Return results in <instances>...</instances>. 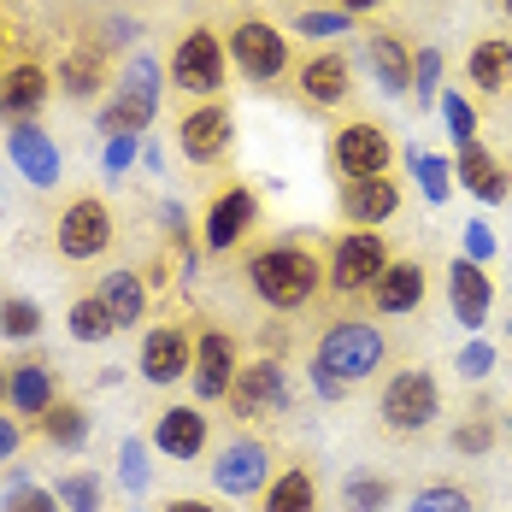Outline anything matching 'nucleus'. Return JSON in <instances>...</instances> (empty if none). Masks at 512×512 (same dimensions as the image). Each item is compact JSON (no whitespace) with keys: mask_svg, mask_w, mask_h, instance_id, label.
Returning a JSON list of instances; mask_svg holds the SVG:
<instances>
[{"mask_svg":"<svg viewBox=\"0 0 512 512\" xmlns=\"http://www.w3.org/2000/svg\"><path fill=\"white\" fill-rule=\"evenodd\" d=\"M389 359H395L389 324H377L371 312H342V318H330V330L312 342L307 371H312V389H318L324 401H342L348 389L371 383L377 371H389Z\"/></svg>","mask_w":512,"mask_h":512,"instance_id":"f257e3e1","label":"nucleus"},{"mask_svg":"<svg viewBox=\"0 0 512 512\" xmlns=\"http://www.w3.org/2000/svg\"><path fill=\"white\" fill-rule=\"evenodd\" d=\"M242 277H248V295L259 307L289 318V312H307L324 295V254L312 242H301V236H277V242L248 248Z\"/></svg>","mask_w":512,"mask_h":512,"instance_id":"f03ea898","label":"nucleus"},{"mask_svg":"<svg viewBox=\"0 0 512 512\" xmlns=\"http://www.w3.org/2000/svg\"><path fill=\"white\" fill-rule=\"evenodd\" d=\"M389 265H395V242L383 230H342L324 248V289L336 307H359V301H371V289Z\"/></svg>","mask_w":512,"mask_h":512,"instance_id":"7ed1b4c3","label":"nucleus"},{"mask_svg":"<svg viewBox=\"0 0 512 512\" xmlns=\"http://www.w3.org/2000/svg\"><path fill=\"white\" fill-rule=\"evenodd\" d=\"M224 53H230V65L242 71V83H254V89H277V83L295 77V42L283 36V24H271V18H259V12L230 18Z\"/></svg>","mask_w":512,"mask_h":512,"instance_id":"20e7f679","label":"nucleus"},{"mask_svg":"<svg viewBox=\"0 0 512 512\" xmlns=\"http://www.w3.org/2000/svg\"><path fill=\"white\" fill-rule=\"evenodd\" d=\"M436 418H442V383H436V371H430V365H401V371H389V383H383V395H377V430L395 436V442H412V436H424Z\"/></svg>","mask_w":512,"mask_h":512,"instance_id":"39448f33","label":"nucleus"},{"mask_svg":"<svg viewBox=\"0 0 512 512\" xmlns=\"http://www.w3.org/2000/svg\"><path fill=\"white\" fill-rule=\"evenodd\" d=\"M165 77H171V89H183V95H195V101H218L224 83H230L224 30H212V24H189V30H177L171 59H165Z\"/></svg>","mask_w":512,"mask_h":512,"instance_id":"423d86ee","label":"nucleus"},{"mask_svg":"<svg viewBox=\"0 0 512 512\" xmlns=\"http://www.w3.org/2000/svg\"><path fill=\"white\" fill-rule=\"evenodd\" d=\"M112 242H118V218H112L106 195H71V201L59 206V218H53V254L65 259V265H95V259L112 254Z\"/></svg>","mask_w":512,"mask_h":512,"instance_id":"0eeeda50","label":"nucleus"},{"mask_svg":"<svg viewBox=\"0 0 512 512\" xmlns=\"http://www.w3.org/2000/svg\"><path fill=\"white\" fill-rule=\"evenodd\" d=\"M212 489L224 495V501H259L265 495V483L277 477V448L254 436V430H236L218 454H212Z\"/></svg>","mask_w":512,"mask_h":512,"instance_id":"6e6552de","label":"nucleus"},{"mask_svg":"<svg viewBox=\"0 0 512 512\" xmlns=\"http://www.w3.org/2000/svg\"><path fill=\"white\" fill-rule=\"evenodd\" d=\"M171 142H177L183 165L212 171V165H224V159L236 154V112H230L224 101H195L189 112H177Z\"/></svg>","mask_w":512,"mask_h":512,"instance_id":"1a4fd4ad","label":"nucleus"},{"mask_svg":"<svg viewBox=\"0 0 512 512\" xmlns=\"http://www.w3.org/2000/svg\"><path fill=\"white\" fill-rule=\"evenodd\" d=\"M330 171H336L342 183L389 177V171H395V136H389V124H377V118H348V124H336V136H330Z\"/></svg>","mask_w":512,"mask_h":512,"instance_id":"9d476101","label":"nucleus"},{"mask_svg":"<svg viewBox=\"0 0 512 512\" xmlns=\"http://www.w3.org/2000/svg\"><path fill=\"white\" fill-rule=\"evenodd\" d=\"M159 112V65L148 53H136L130 59V71H124V83L112 89V101L101 106V136H148V124H154Z\"/></svg>","mask_w":512,"mask_h":512,"instance_id":"9b49d317","label":"nucleus"},{"mask_svg":"<svg viewBox=\"0 0 512 512\" xmlns=\"http://www.w3.org/2000/svg\"><path fill=\"white\" fill-rule=\"evenodd\" d=\"M295 101L307 112H342L354 101V59L342 48H318L307 59H295V77H289Z\"/></svg>","mask_w":512,"mask_h":512,"instance_id":"f8f14e48","label":"nucleus"},{"mask_svg":"<svg viewBox=\"0 0 512 512\" xmlns=\"http://www.w3.org/2000/svg\"><path fill=\"white\" fill-rule=\"evenodd\" d=\"M224 407L236 424H259V418H277L289 407V371H283V354H265V359H248L224 395Z\"/></svg>","mask_w":512,"mask_h":512,"instance_id":"ddd939ff","label":"nucleus"},{"mask_svg":"<svg viewBox=\"0 0 512 512\" xmlns=\"http://www.w3.org/2000/svg\"><path fill=\"white\" fill-rule=\"evenodd\" d=\"M254 230H259V195L248 183H224V189L206 195V212H201V248L206 254H230Z\"/></svg>","mask_w":512,"mask_h":512,"instance_id":"4468645a","label":"nucleus"},{"mask_svg":"<svg viewBox=\"0 0 512 512\" xmlns=\"http://www.w3.org/2000/svg\"><path fill=\"white\" fill-rule=\"evenodd\" d=\"M242 365H248V359H242L236 330H224V324H195V371H189V383H195V401H201V407H212V401L230 395V383H236Z\"/></svg>","mask_w":512,"mask_h":512,"instance_id":"2eb2a0df","label":"nucleus"},{"mask_svg":"<svg viewBox=\"0 0 512 512\" xmlns=\"http://www.w3.org/2000/svg\"><path fill=\"white\" fill-rule=\"evenodd\" d=\"M53 95H59V89H53V71L42 59L18 53V59L0 65V124H6V130H12V124H42V112H48Z\"/></svg>","mask_w":512,"mask_h":512,"instance_id":"dca6fc26","label":"nucleus"},{"mask_svg":"<svg viewBox=\"0 0 512 512\" xmlns=\"http://www.w3.org/2000/svg\"><path fill=\"white\" fill-rule=\"evenodd\" d=\"M189 371H195V324H183V318L154 324V330L142 336V377H148L154 389H171V383H183Z\"/></svg>","mask_w":512,"mask_h":512,"instance_id":"f3484780","label":"nucleus"},{"mask_svg":"<svg viewBox=\"0 0 512 512\" xmlns=\"http://www.w3.org/2000/svg\"><path fill=\"white\" fill-rule=\"evenodd\" d=\"M424 301H430V265H424V254L418 259L395 254V265L377 277L365 312H371V318H407V312H424Z\"/></svg>","mask_w":512,"mask_h":512,"instance_id":"a211bd4d","label":"nucleus"},{"mask_svg":"<svg viewBox=\"0 0 512 512\" xmlns=\"http://www.w3.org/2000/svg\"><path fill=\"white\" fill-rule=\"evenodd\" d=\"M359 53H365V65H371V83L383 89V95H412V42L401 30H389V24H365V36H359Z\"/></svg>","mask_w":512,"mask_h":512,"instance_id":"6ab92c4d","label":"nucleus"},{"mask_svg":"<svg viewBox=\"0 0 512 512\" xmlns=\"http://www.w3.org/2000/svg\"><path fill=\"white\" fill-rule=\"evenodd\" d=\"M401 177L389 171V177H359V183H342V195H336V212H342V224L348 230H383L395 212H401Z\"/></svg>","mask_w":512,"mask_h":512,"instance_id":"aec40b11","label":"nucleus"},{"mask_svg":"<svg viewBox=\"0 0 512 512\" xmlns=\"http://www.w3.org/2000/svg\"><path fill=\"white\" fill-rule=\"evenodd\" d=\"M206 442H212V418H206L201 401H189V407H183V401L159 407V418H154V448L165 454V460H177V465L201 460Z\"/></svg>","mask_w":512,"mask_h":512,"instance_id":"412c9836","label":"nucleus"},{"mask_svg":"<svg viewBox=\"0 0 512 512\" xmlns=\"http://www.w3.org/2000/svg\"><path fill=\"white\" fill-rule=\"evenodd\" d=\"M65 401V389H59V371H53V359L30 354L18 359V365H6V407L18 412V418H42L48 407H59Z\"/></svg>","mask_w":512,"mask_h":512,"instance_id":"4be33fe9","label":"nucleus"},{"mask_svg":"<svg viewBox=\"0 0 512 512\" xmlns=\"http://www.w3.org/2000/svg\"><path fill=\"white\" fill-rule=\"evenodd\" d=\"M6 159L18 165V177H24L30 189H59V177H65L59 142H53L42 124H12V130H6Z\"/></svg>","mask_w":512,"mask_h":512,"instance_id":"5701e85b","label":"nucleus"},{"mask_svg":"<svg viewBox=\"0 0 512 512\" xmlns=\"http://www.w3.org/2000/svg\"><path fill=\"white\" fill-rule=\"evenodd\" d=\"M106 83H112V53H106V42H71L65 59H59V71H53V89L65 101H95Z\"/></svg>","mask_w":512,"mask_h":512,"instance_id":"b1692460","label":"nucleus"},{"mask_svg":"<svg viewBox=\"0 0 512 512\" xmlns=\"http://www.w3.org/2000/svg\"><path fill=\"white\" fill-rule=\"evenodd\" d=\"M489 307H495V277L477 265V259H454L448 265V312L460 318L465 330H483L489 324Z\"/></svg>","mask_w":512,"mask_h":512,"instance_id":"393cba45","label":"nucleus"},{"mask_svg":"<svg viewBox=\"0 0 512 512\" xmlns=\"http://www.w3.org/2000/svg\"><path fill=\"white\" fill-rule=\"evenodd\" d=\"M454 183H465V195H477L483 206H501L512 195V171L489 154L483 142H465V148H454Z\"/></svg>","mask_w":512,"mask_h":512,"instance_id":"a878e982","label":"nucleus"},{"mask_svg":"<svg viewBox=\"0 0 512 512\" xmlns=\"http://www.w3.org/2000/svg\"><path fill=\"white\" fill-rule=\"evenodd\" d=\"M95 295H101V307L112 312V324H118V330H136V324L148 318V277H142L136 265L106 271L101 283H95Z\"/></svg>","mask_w":512,"mask_h":512,"instance_id":"bb28decb","label":"nucleus"},{"mask_svg":"<svg viewBox=\"0 0 512 512\" xmlns=\"http://www.w3.org/2000/svg\"><path fill=\"white\" fill-rule=\"evenodd\" d=\"M465 83L477 95H507L512 89V36H477L465 53Z\"/></svg>","mask_w":512,"mask_h":512,"instance_id":"cd10ccee","label":"nucleus"},{"mask_svg":"<svg viewBox=\"0 0 512 512\" xmlns=\"http://www.w3.org/2000/svg\"><path fill=\"white\" fill-rule=\"evenodd\" d=\"M259 512H318V471L307 460H283L259 495Z\"/></svg>","mask_w":512,"mask_h":512,"instance_id":"c85d7f7f","label":"nucleus"},{"mask_svg":"<svg viewBox=\"0 0 512 512\" xmlns=\"http://www.w3.org/2000/svg\"><path fill=\"white\" fill-rule=\"evenodd\" d=\"M48 448H59V454H77L83 442H89V430H95V418H89V407H77V401H59V407H48L36 424H30Z\"/></svg>","mask_w":512,"mask_h":512,"instance_id":"c756f323","label":"nucleus"},{"mask_svg":"<svg viewBox=\"0 0 512 512\" xmlns=\"http://www.w3.org/2000/svg\"><path fill=\"white\" fill-rule=\"evenodd\" d=\"M65 330H71L77 342H95V348L118 336V324H112V312L101 307V295H77L71 312H65Z\"/></svg>","mask_w":512,"mask_h":512,"instance_id":"7c9ffc66","label":"nucleus"},{"mask_svg":"<svg viewBox=\"0 0 512 512\" xmlns=\"http://www.w3.org/2000/svg\"><path fill=\"white\" fill-rule=\"evenodd\" d=\"M0 336H6V342H36V336H42V301H30V295H0Z\"/></svg>","mask_w":512,"mask_h":512,"instance_id":"2f4dec72","label":"nucleus"},{"mask_svg":"<svg viewBox=\"0 0 512 512\" xmlns=\"http://www.w3.org/2000/svg\"><path fill=\"white\" fill-rule=\"evenodd\" d=\"M53 495H59L65 512H101L106 507V483L95 471H65V477L53 483Z\"/></svg>","mask_w":512,"mask_h":512,"instance_id":"473e14b6","label":"nucleus"},{"mask_svg":"<svg viewBox=\"0 0 512 512\" xmlns=\"http://www.w3.org/2000/svg\"><path fill=\"white\" fill-rule=\"evenodd\" d=\"M389 501H395V483H389V477L354 471V477L342 483V507H348V512H383Z\"/></svg>","mask_w":512,"mask_h":512,"instance_id":"72a5a7b5","label":"nucleus"},{"mask_svg":"<svg viewBox=\"0 0 512 512\" xmlns=\"http://www.w3.org/2000/svg\"><path fill=\"white\" fill-rule=\"evenodd\" d=\"M495 436H501L495 418H489V412H471V418H460V424L448 430V448H454V454H471V460H483V454L495 448Z\"/></svg>","mask_w":512,"mask_h":512,"instance_id":"f704fd0d","label":"nucleus"},{"mask_svg":"<svg viewBox=\"0 0 512 512\" xmlns=\"http://www.w3.org/2000/svg\"><path fill=\"white\" fill-rule=\"evenodd\" d=\"M407 512H477V495L465 483H424Z\"/></svg>","mask_w":512,"mask_h":512,"instance_id":"c9c22d12","label":"nucleus"},{"mask_svg":"<svg viewBox=\"0 0 512 512\" xmlns=\"http://www.w3.org/2000/svg\"><path fill=\"white\" fill-rule=\"evenodd\" d=\"M359 18H348L342 6H307V12H295V30L307 36V42H330V36H348Z\"/></svg>","mask_w":512,"mask_h":512,"instance_id":"e433bc0d","label":"nucleus"},{"mask_svg":"<svg viewBox=\"0 0 512 512\" xmlns=\"http://www.w3.org/2000/svg\"><path fill=\"white\" fill-rule=\"evenodd\" d=\"M412 171H418V183H424V201L442 206L454 195V159L442 154H412Z\"/></svg>","mask_w":512,"mask_h":512,"instance_id":"4c0bfd02","label":"nucleus"},{"mask_svg":"<svg viewBox=\"0 0 512 512\" xmlns=\"http://www.w3.org/2000/svg\"><path fill=\"white\" fill-rule=\"evenodd\" d=\"M442 118H448V136H454V148L477 142V130H483V118H477V106L465 101V89H442Z\"/></svg>","mask_w":512,"mask_h":512,"instance_id":"58836bf2","label":"nucleus"},{"mask_svg":"<svg viewBox=\"0 0 512 512\" xmlns=\"http://www.w3.org/2000/svg\"><path fill=\"white\" fill-rule=\"evenodd\" d=\"M412 95H418V106H430L436 95H442V53L436 48L412 53Z\"/></svg>","mask_w":512,"mask_h":512,"instance_id":"ea45409f","label":"nucleus"},{"mask_svg":"<svg viewBox=\"0 0 512 512\" xmlns=\"http://www.w3.org/2000/svg\"><path fill=\"white\" fill-rule=\"evenodd\" d=\"M118 483H124V489H148V448H142L136 436L118 442Z\"/></svg>","mask_w":512,"mask_h":512,"instance_id":"a19ab883","label":"nucleus"},{"mask_svg":"<svg viewBox=\"0 0 512 512\" xmlns=\"http://www.w3.org/2000/svg\"><path fill=\"white\" fill-rule=\"evenodd\" d=\"M0 512H65V507H59V495L42 489V483H18V489L6 495V507H0Z\"/></svg>","mask_w":512,"mask_h":512,"instance_id":"79ce46f5","label":"nucleus"},{"mask_svg":"<svg viewBox=\"0 0 512 512\" xmlns=\"http://www.w3.org/2000/svg\"><path fill=\"white\" fill-rule=\"evenodd\" d=\"M454 365H460V377H465V383H483V377L495 371V348H489V342H465Z\"/></svg>","mask_w":512,"mask_h":512,"instance_id":"37998d69","label":"nucleus"},{"mask_svg":"<svg viewBox=\"0 0 512 512\" xmlns=\"http://www.w3.org/2000/svg\"><path fill=\"white\" fill-rule=\"evenodd\" d=\"M489 254H495V236H489V224H483V218H471V224H465V259H477V265H483Z\"/></svg>","mask_w":512,"mask_h":512,"instance_id":"c03bdc74","label":"nucleus"},{"mask_svg":"<svg viewBox=\"0 0 512 512\" xmlns=\"http://www.w3.org/2000/svg\"><path fill=\"white\" fill-rule=\"evenodd\" d=\"M136 148H142V136H112L106 142V171H124L136 159Z\"/></svg>","mask_w":512,"mask_h":512,"instance_id":"a18cd8bd","label":"nucleus"},{"mask_svg":"<svg viewBox=\"0 0 512 512\" xmlns=\"http://www.w3.org/2000/svg\"><path fill=\"white\" fill-rule=\"evenodd\" d=\"M18 448H24V424H18V418H0V465L12 460Z\"/></svg>","mask_w":512,"mask_h":512,"instance_id":"49530a36","label":"nucleus"},{"mask_svg":"<svg viewBox=\"0 0 512 512\" xmlns=\"http://www.w3.org/2000/svg\"><path fill=\"white\" fill-rule=\"evenodd\" d=\"M159 512H224L218 501H201V495H177V501H165Z\"/></svg>","mask_w":512,"mask_h":512,"instance_id":"de8ad7c7","label":"nucleus"},{"mask_svg":"<svg viewBox=\"0 0 512 512\" xmlns=\"http://www.w3.org/2000/svg\"><path fill=\"white\" fill-rule=\"evenodd\" d=\"M336 6H342L348 18H371V12H383L389 0H336Z\"/></svg>","mask_w":512,"mask_h":512,"instance_id":"09e8293b","label":"nucleus"},{"mask_svg":"<svg viewBox=\"0 0 512 512\" xmlns=\"http://www.w3.org/2000/svg\"><path fill=\"white\" fill-rule=\"evenodd\" d=\"M6 53H12V24H6V12H0V65H6Z\"/></svg>","mask_w":512,"mask_h":512,"instance_id":"8fccbe9b","label":"nucleus"},{"mask_svg":"<svg viewBox=\"0 0 512 512\" xmlns=\"http://www.w3.org/2000/svg\"><path fill=\"white\" fill-rule=\"evenodd\" d=\"M495 6H501V18H507V24H512V0H495Z\"/></svg>","mask_w":512,"mask_h":512,"instance_id":"3c124183","label":"nucleus"},{"mask_svg":"<svg viewBox=\"0 0 512 512\" xmlns=\"http://www.w3.org/2000/svg\"><path fill=\"white\" fill-rule=\"evenodd\" d=\"M0 407H6V365H0Z\"/></svg>","mask_w":512,"mask_h":512,"instance_id":"603ef678","label":"nucleus"},{"mask_svg":"<svg viewBox=\"0 0 512 512\" xmlns=\"http://www.w3.org/2000/svg\"><path fill=\"white\" fill-rule=\"evenodd\" d=\"M507 430H512V407H507Z\"/></svg>","mask_w":512,"mask_h":512,"instance_id":"864d4df0","label":"nucleus"}]
</instances>
